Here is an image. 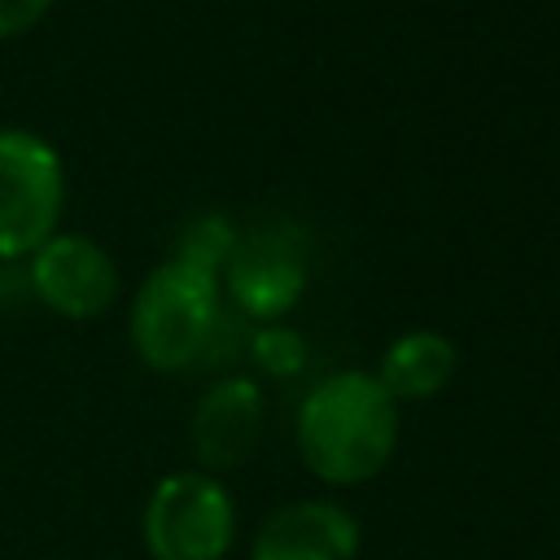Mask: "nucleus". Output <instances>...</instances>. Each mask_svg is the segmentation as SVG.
I'll return each mask as SVG.
<instances>
[{
	"label": "nucleus",
	"instance_id": "obj_1",
	"mask_svg": "<svg viewBox=\"0 0 560 560\" xmlns=\"http://www.w3.org/2000/svg\"><path fill=\"white\" fill-rule=\"evenodd\" d=\"M398 446V402L372 372L319 381L298 411L302 464L328 486H359L385 472Z\"/></svg>",
	"mask_w": 560,
	"mask_h": 560
},
{
	"label": "nucleus",
	"instance_id": "obj_2",
	"mask_svg": "<svg viewBox=\"0 0 560 560\" xmlns=\"http://www.w3.org/2000/svg\"><path fill=\"white\" fill-rule=\"evenodd\" d=\"M223 328L219 276L166 258L153 267L131 302V346L153 372L197 368Z\"/></svg>",
	"mask_w": 560,
	"mask_h": 560
},
{
	"label": "nucleus",
	"instance_id": "obj_3",
	"mask_svg": "<svg viewBox=\"0 0 560 560\" xmlns=\"http://www.w3.org/2000/svg\"><path fill=\"white\" fill-rule=\"evenodd\" d=\"M149 560H223L236 538V508L214 472H166L140 512Z\"/></svg>",
	"mask_w": 560,
	"mask_h": 560
},
{
	"label": "nucleus",
	"instance_id": "obj_4",
	"mask_svg": "<svg viewBox=\"0 0 560 560\" xmlns=\"http://www.w3.org/2000/svg\"><path fill=\"white\" fill-rule=\"evenodd\" d=\"M66 206L61 153L26 127H0V258H31L57 236Z\"/></svg>",
	"mask_w": 560,
	"mask_h": 560
},
{
	"label": "nucleus",
	"instance_id": "obj_5",
	"mask_svg": "<svg viewBox=\"0 0 560 560\" xmlns=\"http://www.w3.org/2000/svg\"><path fill=\"white\" fill-rule=\"evenodd\" d=\"M31 289L66 319H96L118 298V267L92 236L57 232L31 254Z\"/></svg>",
	"mask_w": 560,
	"mask_h": 560
},
{
	"label": "nucleus",
	"instance_id": "obj_6",
	"mask_svg": "<svg viewBox=\"0 0 560 560\" xmlns=\"http://www.w3.org/2000/svg\"><path fill=\"white\" fill-rule=\"evenodd\" d=\"M228 293L232 302L262 324H276L306 284V258L302 245L284 228H262L249 236H236V249L228 258Z\"/></svg>",
	"mask_w": 560,
	"mask_h": 560
},
{
	"label": "nucleus",
	"instance_id": "obj_7",
	"mask_svg": "<svg viewBox=\"0 0 560 560\" xmlns=\"http://www.w3.org/2000/svg\"><path fill=\"white\" fill-rule=\"evenodd\" d=\"M359 521L332 499H298L276 508L254 542L249 560H354Z\"/></svg>",
	"mask_w": 560,
	"mask_h": 560
},
{
	"label": "nucleus",
	"instance_id": "obj_8",
	"mask_svg": "<svg viewBox=\"0 0 560 560\" xmlns=\"http://www.w3.org/2000/svg\"><path fill=\"white\" fill-rule=\"evenodd\" d=\"M262 389L245 376L214 381L192 407V451L201 472H228L245 464L262 438Z\"/></svg>",
	"mask_w": 560,
	"mask_h": 560
},
{
	"label": "nucleus",
	"instance_id": "obj_9",
	"mask_svg": "<svg viewBox=\"0 0 560 560\" xmlns=\"http://www.w3.org/2000/svg\"><path fill=\"white\" fill-rule=\"evenodd\" d=\"M455 368H459L455 341L446 332L416 328V332H402L398 341L385 346L381 368L372 376L385 385V394L394 402H420V398H433L438 389H446Z\"/></svg>",
	"mask_w": 560,
	"mask_h": 560
},
{
	"label": "nucleus",
	"instance_id": "obj_10",
	"mask_svg": "<svg viewBox=\"0 0 560 560\" xmlns=\"http://www.w3.org/2000/svg\"><path fill=\"white\" fill-rule=\"evenodd\" d=\"M232 249H236V228L228 219H219V214H206V219H197V223L184 228L175 258L188 262V267H201V271L219 276L228 267Z\"/></svg>",
	"mask_w": 560,
	"mask_h": 560
},
{
	"label": "nucleus",
	"instance_id": "obj_11",
	"mask_svg": "<svg viewBox=\"0 0 560 560\" xmlns=\"http://www.w3.org/2000/svg\"><path fill=\"white\" fill-rule=\"evenodd\" d=\"M249 359L267 372V376H293L302 372L306 363V341L284 328V324H262L254 337H249Z\"/></svg>",
	"mask_w": 560,
	"mask_h": 560
},
{
	"label": "nucleus",
	"instance_id": "obj_12",
	"mask_svg": "<svg viewBox=\"0 0 560 560\" xmlns=\"http://www.w3.org/2000/svg\"><path fill=\"white\" fill-rule=\"evenodd\" d=\"M48 9H52V0H0V39H13V35L39 26Z\"/></svg>",
	"mask_w": 560,
	"mask_h": 560
},
{
	"label": "nucleus",
	"instance_id": "obj_13",
	"mask_svg": "<svg viewBox=\"0 0 560 560\" xmlns=\"http://www.w3.org/2000/svg\"><path fill=\"white\" fill-rule=\"evenodd\" d=\"M0 298H4V280H0Z\"/></svg>",
	"mask_w": 560,
	"mask_h": 560
}]
</instances>
